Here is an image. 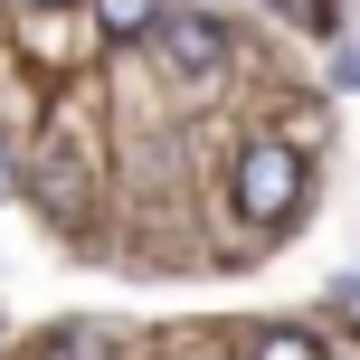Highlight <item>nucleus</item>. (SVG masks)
Masks as SVG:
<instances>
[{
  "label": "nucleus",
  "mask_w": 360,
  "mask_h": 360,
  "mask_svg": "<svg viewBox=\"0 0 360 360\" xmlns=\"http://www.w3.org/2000/svg\"><path fill=\"white\" fill-rule=\"evenodd\" d=\"M10 190H19V143L0 133V199H10Z\"/></svg>",
  "instance_id": "0eeeda50"
},
{
  "label": "nucleus",
  "mask_w": 360,
  "mask_h": 360,
  "mask_svg": "<svg viewBox=\"0 0 360 360\" xmlns=\"http://www.w3.org/2000/svg\"><path fill=\"white\" fill-rule=\"evenodd\" d=\"M294 209H304V152L275 143V133H256V143L237 152V218H247V228H294Z\"/></svg>",
  "instance_id": "f257e3e1"
},
{
  "label": "nucleus",
  "mask_w": 360,
  "mask_h": 360,
  "mask_svg": "<svg viewBox=\"0 0 360 360\" xmlns=\"http://www.w3.org/2000/svg\"><path fill=\"white\" fill-rule=\"evenodd\" d=\"M332 76H342V86H360V57H332Z\"/></svg>",
  "instance_id": "6e6552de"
},
{
  "label": "nucleus",
  "mask_w": 360,
  "mask_h": 360,
  "mask_svg": "<svg viewBox=\"0 0 360 360\" xmlns=\"http://www.w3.org/2000/svg\"><path fill=\"white\" fill-rule=\"evenodd\" d=\"M10 10H76V0H10Z\"/></svg>",
  "instance_id": "1a4fd4ad"
},
{
  "label": "nucleus",
  "mask_w": 360,
  "mask_h": 360,
  "mask_svg": "<svg viewBox=\"0 0 360 360\" xmlns=\"http://www.w3.org/2000/svg\"><path fill=\"white\" fill-rule=\"evenodd\" d=\"M256 360H323V351H313L304 332H266V342H256Z\"/></svg>",
  "instance_id": "423d86ee"
},
{
  "label": "nucleus",
  "mask_w": 360,
  "mask_h": 360,
  "mask_svg": "<svg viewBox=\"0 0 360 360\" xmlns=\"http://www.w3.org/2000/svg\"><path fill=\"white\" fill-rule=\"evenodd\" d=\"M152 57H162V76H180V86H218L228 76V57H237V38H228V19H209V10H162V29L143 38Z\"/></svg>",
  "instance_id": "f03ea898"
},
{
  "label": "nucleus",
  "mask_w": 360,
  "mask_h": 360,
  "mask_svg": "<svg viewBox=\"0 0 360 360\" xmlns=\"http://www.w3.org/2000/svg\"><path fill=\"white\" fill-rule=\"evenodd\" d=\"M29 360H114V332H95V323H67L57 342H38Z\"/></svg>",
  "instance_id": "39448f33"
},
{
  "label": "nucleus",
  "mask_w": 360,
  "mask_h": 360,
  "mask_svg": "<svg viewBox=\"0 0 360 360\" xmlns=\"http://www.w3.org/2000/svg\"><path fill=\"white\" fill-rule=\"evenodd\" d=\"M162 10H171V0H95V29L133 48V38H152V29H162Z\"/></svg>",
  "instance_id": "20e7f679"
},
{
  "label": "nucleus",
  "mask_w": 360,
  "mask_h": 360,
  "mask_svg": "<svg viewBox=\"0 0 360 360\" xmlns=\"http://www.w3.org/2000/svg\"><path fill=\"white\" fill-rule=\"evenodd\" d=\"M38 209L67 218V228L95 209V180H86V152H76V143H48V162H38Z\"/></svg>",
  "instance_id": "7ed1b4c3"
}]
</instances>
